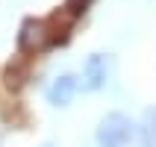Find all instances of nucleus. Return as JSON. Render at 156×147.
<instances>
[{
  "instance_id": "20e7f679",
  "label": "nucleus",
  "mask_w": 156,
  "mask_h": 147,
  "mask_svg": "<svg viewBox=\"0 0 156 147\" xmlns=\"http://www.w3.org/2000/svg\"><path fill=\"white\" fill-rule=\"evenodd\" d=\"M88 3H91V0H68V9L74 12V15H80V12H86Z\"/></svg>"
},
{
  "instance_id": "f03ea898",
  "label": "nucleus",
  "mask_w": 156,
  "mask_h": 147,
  "mask_svg": "<svg viewBox=\"0 0 156 147\" xmlns=\"http://www.w3.org/2000/svg\"><path fill=\"white\" fill-rule=\"evenodd\" d=\"M109 77V59L106 56H91L86 62V88H100Z\"/></svg>"
},
{
  "instance_id": "f257e3e1",
  "label": "nucleus",
  "mask_w": 156,
  "mask_h": 147,
  "mask_svg": "<svg viewBox=\"0 0 156 147\" xmlns=\"http://www.w3.org/2000/svg\"><path fill=\"white\" fill-rule=\"evenodd\" d=\"M97 141L100 147H150L147 132L127 115H106L97 127Z\"/></svg>"
},
{
  "instance_id": "39448f33",
  "label": "nucleus",
  "mask_w": 156,
  "mask_h": 147,
  "mask_svg": "<svg viewBox=\"0 0 156 147\" xmlns=\"http://www.w3.org/2000/svg\"><path fill=\"white\" fill-rule=\"evenodd\" d=\"M147 121H150V132H153V138H156V109L147 112Z\"/></svg>"
},
{
  "instance_id": "7ed1b4c3",
  "label": "nucleus",
  "mask_w": 156,
  "mask_h": 147,
  "mask_svg": "<svg viewBox=\"0 0 156 147\" xmlns=\"http://www.w3.org/2000/svg\"><path fill=\"white\" fill-rule=\"evenodd\" d=\"M74 91H77V82H74V77H59V79H56V82L50 86L47 97H50V103L65 106L71 97H74Z\"/></svg>"
}]
</instances>
